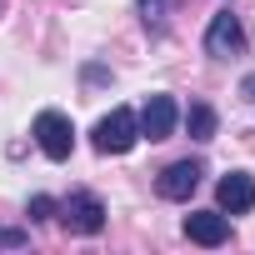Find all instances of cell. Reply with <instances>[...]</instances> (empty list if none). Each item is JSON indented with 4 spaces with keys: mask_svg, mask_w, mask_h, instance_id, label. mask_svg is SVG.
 Returning <instances> with one entry per match:
<instances>
[{
    "mask_svg": "<svg viewBox=\"0 0 255 255\" xmlns=\"http://www.w3.org/2000/svg\"><path fill=\"white\" fill-rule=\"evenodd\" d=\"M90 140H95V150H100V155H125V150L140 140L135 110H130V105H115L110 115H100V125L90 130Z\"/></svg>",
    "mask_w": 255,
    "mask_h": 255,
    "instance_id": "6da1fadb",
    "label": "cell"
},
{
    "mask_svg": "<svg viewBox=\"0 0 255 255\" xmlns=\"http://www.w3.org/2000/svg\"><path fill=\"white\" fill-rule=\"evenodd\" d=\"M55 210H60V225L75 230V235H100L105 230V205H100L95 190H70Z\"/></svg>",
    "mask_w": 255,
    "mask_h": 255,
    "instance_id": "7a4b0ae2",
    "label": "cell"
},
{
    "mask_svg": "<svg viewBox=\"0 0 255 255\" xmlns=\"http://www.w3.org/2000/svg\"><path fill=\"white\" fill-rule=\"evenodd\" d=\"M30 135H35V145H40L50 160H70V150H75V125H70V115H60V110H40L35 125H30Z\"/></svg>",
    "mask_w": 255,
    "mask_h": 255,
    "instance_id": "3957f363",
    "label": "cell"
},
{
    "mask_svg": "<svg viewBox=\"0 0 255 255\" xmlns=\"http://www.w3.org/2000/svg\"><path fill=\"white\" fill-rule=\"evenodd\" d=\"M240 50H245V25H240V15H235V10H215L210 25H205V55L230 60V55H240Z\"/></svg>",
    "mask_w": 255,
    "mask_h": 255,
    "instance_id": "277c9868",
    "label": "cell"
},
{
    "mask_svg": "<svg viewBox=\"0 0 255 255\" xmlns=\"http://www.w3.org/2000/svg\"><path fill=\"white\" fill-rule=\"evenodd\" d=\"M175 120H180V110H175L170 95H150V100L140 105V115H135V125H140V135H145V140H170Z\"/></svg>",
    "mask_w": 255,
    "mask_h": 255,
    "instance_id": "5b68a950",
    "label": "cell"
},
{
    "mask_svg": "<svg viewBox=\"0 0 255 255\" xmlns=\"http://www.w3.org/2000/svg\"><path fill=\"white\" fill-rule=\"evenodd\" d=\"M215 205H220L225 215H245V210H255V175H245V170L220 175V185H215Z\"/></svg>",
    "mask_w": 255,
    "mask_h": 255,
    "instance_id": "8992f818",
    "label": "cell"
},
{
    "mask_svg": "<svg viewBox=\"0 0 255 255\" xmlns=\"http://www.w3.org/2000/svg\"><path fill=\"white\" fill-rule=\"evenodd\" d=\"M200 175H205V165H200V160H175V165H165V170H160L155 190H160L165 200H190V195H195V185H200Z\"/></svg>",
    "mask_w": 255,
    "mask_h": 255,
    "instance_id": "52a82bcc",
    "label": "cell"
},
{
    "mask_svg": "<svg viewBox=\"0 0 255 255\" xmlns=\"http://www.w3.org/2000/svg\"><path fill=\"white\" fill-rule=\"evenodd\" d=\"M185 235H190L195 245L215 250V245L230 240V215H225V210H190V215H185Z\"/></svg>",
    "mask_w": 255,
    "mask_h": 255,
    "instance_id": "ba28073f",
    "label": "cell"
},
{
    "mask_svg": "<svg viewBox=\"0 0 255 255\" xmlns=\"http://www.w3.org/2000/svg\"><path fill=\"white\" fill-rule=\"evenodd\" d=\"M185 130H190V140H215V110H210L205 100H190V110H185Z\"/></svg>",
    "mask_w": 255,
    "mask_h": 255,
    "instance_id": "9c48e42d",
    "label": "cell"
},
{
    "mask_svg": "<svg viewBox=\"0 0 255 255\" xmlns=\"http://www.w3.org/2000/svg\"><path fill=\"white\" fill-rule=\"evenodd\" d=\"M165 10H170V0H140V20L150 30H165Z\"/></svg>",
    "mask_w": 255,
    "mask_h": 255,
    "instance_id": "30bf717a",
    "label": "cell"
},
{
    "mask_svg": "<svg viewBox=\"0 0 255 255\" xmlns=\"http://www.w3.org/2000/svg\"><path fill=\"white\" fill-rule=\"evenodd\" d=\"M30 245V230H20V225H0V250H25Z\"/></svg>",
    "mask_w": 255,
    "mask_h": 255,
    "instance_id": "8fae6325",
    "label": "cell"
},
{
    "mask_svg": "<svg viewBox=\"0 0 255 255\" xmlns=\"http://www.w3.org/2000/svg\"><path fill=\"white\" fill-rule=\"evenodd\" d=\"M25 215H30V220H50V215H55V200H50V195H30Z\"/></svg>",
    "mask_w": 255,
    "mask_h": 255,
    "instance_id": "7c38bea8",
    "label": "cell"
},
{
    "mask_svg": "<svg viewBox=\"0 0 255 255\" xmlns=\"http://www.w3.org/2000/svg\"><path fill=\"white\" fill-rule=\"evenodd\" d=\"M240 90H245V95L255 100V75H245V85H240Z\"/></svg>",
    "mask_w": 255,
    "mask_h": 255,
    "instance_id": "4fadbf2b",
    "label": "cell"
}]
</instances>
